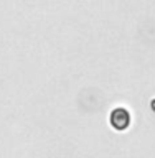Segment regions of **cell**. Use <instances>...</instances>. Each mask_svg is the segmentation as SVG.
<instances>
[{
    "label": "cell",
    "mask_w": 155,
    "mask_h": 158,
    "mask_svg": "<svg viewBox=\"0 0 155 158\" xmlns=\"http://www.w3.org/2000/svg\"><path fill=\"white\" fill-rule=\"evenodd\" d=\"M111 125L116 128V130H126V128L131 125V112L127 110L126 107H116L111 112Z\"/></svg>",
    "instance_id": "6da1fadb"
}]
</instances>
